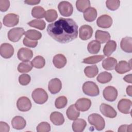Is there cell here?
Segmentation results:
<instances>
[{"instance_id":"cell-1","label":"cell","mask_w":132,"mask_h":132,"mask_svg":"<svg viewBox=\"0 0 132 132\" xmlns=\"http://www.w3.org/2000/svg\"><path fill=\"white\" fill-rule=\"evenodd\" d=\"M47 32L56 41L67 43L77 37L78 26L72 19L60 18L47 26Z\"/></svg>"},{"instance_id":"cell-2","label":"cell","mask_w":132,"mask_h":132,"mask_svg":"<svg viewBox=\"0 0 132 132\" xmlns=\"http://www.w3.org/2000/svg\"><path fill=\"white\" fill-rule=\"evenodd\" d=\"M89 123L94 126L97 130H103L105 126V122L103 118L97 113H92L88 118Z\"/></svg>"},{"instance_id":"cell-3","label":"cell","mask_w":132,"mask_h":132,"mask_svg":"<svg viewBox=\"0 0 132 132\" xmlns=\"http://www.w3.org/2000/svg\"><path fill=\"white\" fill-rule=\"evenodd\" d=\"M82 89L85 94L90 96H96L100 94V90L97 85L91 81L85 82L82 85Z\"/></svg>"},{"instance_id":"cell-4","label":"cell","mask_w":132,"mask_h":132,"mask_svg":"<svg viewBox=\"0 0 132 132\" xmlns=\"http://www.w3.org/2000/svg\"><path fill=\"white\" fill-rule=\"evenodd\" d=\"M31 97L34 102L38 104L45 103L48 99V95L46 92L42 88L35 89L31 94Z\"/></svg>"},{"instance_id":"cell-5","label":"cell","mask_w":132,"mask_h":132,"mask_svg":"<svg viewBox=\"0 0 132 132\" xmlns=\"http://www.w3.org/2000/svg\"><path fill=\"white\" fill-rule=\"evenodd\" d=\"M58 8L61 15L63 16H69L73 11L72 5L68 1H62L59 3Z\"/></svg>"},{"instance_id":"cell-6","label":"cell","mask_w":132,"mask_h":132,"mask_svg":"<svg viewBox=\"0 0 132 132\" xmlns=\"http://www.w3.org/2000/svg\"><path fill=\"white\" fill-rule=\"evenodd\" d=\"M25 31L23 28L16 27L11 29L8 32V38L13 42H18L21 37L25 35Z\"/></svg>"},{"instance_id":"cell-7","label":"cell","mask_w":132,"mask_h":132,"mask_svg":"<svg viewBox=\"0 0 132 132\" xmlns=\"http://www.w3.org/2000/svg\"><path fill=\"white\" fill-rule=\"evenodd\" d=\"M103 95L106 100L109 102H113L118 96V91L114 87L109 86L104 89Z\"/></svg>"},{"instance_id":"cell-8","label":"cell","mask_w":132,"mask_h":132,"mask_svg":"<svg viewBox=\"0 0 132 132\" xmlns=\"http://www.w3.org/2000/svg\"><path fill=\"white\" fill-rule=\"evenodd\" d=\"M16 106L20 111L25 112L31 109V103L28 97L26 96H22L18 100Z\"/></svg>"},{"instance_id":"cell-9","label":"cell","mask_w":132,"mask_h":132,"mask_svg":"<svg viewBox=\"0 0 132 132\" xmlns=\"http://www.w3.org/2000/svg\"><path fill=\"white\" fill-rule=\"evenodd\" d=\"M14 54V48L12 45L8 43L1 44L0 47V54L5 59L10 58Z\"/></svg>"},{"instance_id":"cell-10","label":"cell","mask_w":132,"mask_h":132,"mask_svg":"<svg viewBox=\"0 0 132 132\" xmlns=\"http://www.w3.org/2000/svg\"><path fill=\"white\" fill-rule=\"evenodd\" d=\"M3 24L7 27H13L17 25L19 22V16L14 13H9L3 18Z\"/></svg>"},{"instance_id":"cell-11","label":"cell","mask_w":132,"mask_h":132,"mask_svg":"<svg viewBox=\"0 0 132 132\" xmlns=\"http://www.w3.org/2000/svg\"><path fill=\"white\" fill-rule=\"evenodd\" d=\"M131 101L126 98L121 99L118 103V109L122 113L128 114L131 113Z\"/></svg>"},{"instance_id":"cell-12","label":"cell","mask_w":132,"mask_h":132,"mask_svg":"<svg viewBox=\"0 0 132 132\" xmlns=\"http://www.w3.org/2000/svg\"><path fill=\"white\" fill-rule=\"evenodd\" d=\"M17 56L18 59L23 62L29 61L33 56V52L29 48L22 47L18 51Z\"/></svg>"},{"instance_id":"cell-13","label":"cell","mask_w":132,"mask_h":132,"mask_svg":"<svg viewBox=\"0 0 132 132\" xmlns=\"http://www.w3.org/2000/svg\"><path fill=\"white\" fill-rule=\"evenodd\" d=\"M93 29L88 25L81 26L79 29V37L82 40H87L92 36Z\"/></svg>"},{"instance_id":"cell-14","label":"cell","mask_w":132,"mask_h":132,"mask_svg":"<svg viewBox=\"0 0 132 132\" xmlns=\"http://www.w3.org/2000/svg\"><path fill=\"white\" fill-rule=\"evenodd\" d=\"M101 112L106 117L114 118L117 116V112L111 106L104 103L102 104L100 106Z\"/></svg>"},{"instance_id":"cell-15","label":"cell","mask_w":132,"mask_h":132,"mask_svg":"<svg viewBox=\"0 0 132 132\" xmlns=\"http://www.w3.org/2000/svg\"><path fill=\"white\" fill-rule=\"evenodd\" d=\"M96 24L97 26L101 28H108L112 25V19L109 15L103 14L97 19Z\"/></svg>"},{"instance_id":"cell-16","label":"cell","mask_w":132,"mask_h":132,"mask_svg":"<svg viewBox=\"0 0 132 132\" xmlns=\"http://www.w3.org/2000/svg\"><path fill=\"white\" fill-rule=\"evenodd\" d=\"M62 88V83L60 80L57 78L51 79L48 85V89L52 94L58 93Z\"/></svg>"},{"instance_id":"cell-17","label":"cell","mask_w":132,"mask_h":132,"mask_svg":"<svg viewBox=\"0 0 132 132\" xmlns=\"http://www.w3.org/2000/svg\"><path fill=\"white\" fill-rule=\"evenodd\" d=\"M75 105L79 111L84 112L88 110L90 108L91 102L88 98H81L76 102Z\"/></svg>"},{"instance_id":"cell-18","label":"cell","mask_w":132,"mask_h":132,"mask_svg":"<svg viewBox=\"0 0 132 132\" xmlns=\"http://www.w3.org/2000/svg\"><path fill=\"white\" fill-rule=\"evenodd\" d=\"M131 70V63L124 60L120 61L117 64L115 67L116 71L119 74H124L130 71Z\"/></svg>"},{"instance_id":"cell-19","label":"cell","mask_w":132,"mask_h":132,"mask_svg":"<svg viewBox=\"0 0 132 132\" xmlns=\"http://www.w3.org/2000/svg\"><path fill=\"white\" fill-rule=\"evenodd\" d=\"M11 125L13 128L20 130L23 129L26 125L25 120L21 116H15L11 120Z\"/></svg>"},{"instance_id":"cell-20","label":"cell","mask_w":132,"mask_h":132,"mask_svg":"<svg viewBox=\"0 0 132 132\" xmlns=\"http://www.w3.org/2000/svg\"><path fill=\"white\" fill-rule=\"evenodd\" d=\"M120 46L121 49L126 53L132 52V38L130 37H126L122 38Z\"/></svg>"},{"instance_id":"cell-21","label":"cell","mask_w":132,"mask_h":132,"mask_svg":"<svg viewBox=\"0 0 132 132\" xmlns=\"http://www.w3.org/2000/svg\"><path fill=\"white\" fill-rule=\"evenodd\" d=\"M67 58L62 54H57L55 55L53 59V63L54 66L58 68L61 69L63 68L67 63Z\"/></svg>"},{"instance_id":"cell-22","label":"cell","mask_w":132,"mask_h":132,"mask_svg":"<svg viewBox=\"0 0 132 132\" xmlns=\"http://www.w3.org/2000/svg\"><path fill=\"white\" fill-rule=\"evenodd\" d=\"M95 37L96 41L99 42L100 43L107 42L110 39V35L108 32L101 30H97L96 31Z\"/></svg>"},{"instance_id":"cell-23","label":"cell","mask_w":132,"mask_h":132,"mask_svg":"<svg viewBox=\"0 0 132 132\" xmlns=\"http://www.w3.org/2000/svg\"><path fill=\"white\" fill-rule=\"evenodd\" d=\"M97 16V11L94 7H90L84 12V18L86 21L93 22Z\"/></svg>"},{"instance_id":"cell-24","label":"cell","mask_w":132,"mask_h":132,"mask_svg":"<svg viewBox=\"0 0 132 132\" xmlns=\"http://www.w3.org/2000/svg\"><path fill=\"white\" fill-rule=\"evenodd\" d=\"M50 120L55 125H61L63 124L64 122V118L63 114L57 111L53 112L51 114Z\"/></svg>"},{"instance_id":"cell-25","label":"cell","mask_w":132,"mask_h":132,"mask_svg":"<svg viewBox=\"0 0 132 132\" xmlns=\"http://www.w3.org/2000/svg\"><path fill=\"white\" fill-rule=\"evenodd\" d=\"M87 125L86 121L82 119H76L72 123V129L75 132L82 131Z\"/></svg>"},{"instance_id":"cell-26","label":"cell","mask_w":132,"mask_h":132,"mask_svg":"<svg viewBox=\"0 0 132 132\" xmlns=\"http://www.w3.org/2000/svg\"><path fill=\"white\" fill-rule=\"evenodd\" d=\"M117 64V60L113 57H108L102 62V67L106 70L111 71L113 70Z\"/></svg>"},{"instance_id":"cell-27","label":"cell","mask_w":132,"mask_h":132,"mask_svg":"<svg viewBox=\"0 0 132 132\" xmlns=\"http://www.w3.org/2000/svg\"><path fill=\"white\" fill-rule=\"evenodd\" d=\"M117 48V43L114 40L108 41L103 48V53L106 56H109Z\"/></svg>"},{"instance_id":"cell-28","label":"cell","mask_w":132,"mask_h":132,"mask_svg":"<svg viewBox=\"0 0 132 132\" xmlns=\"http://www.w3.org/2000/svg\"><path fill=\"white\" fill-rule=\"evenodd\" d=\"M66 114L69 119L71 120H75L79 117L80 112L76 108L75 105L73 104L69 107L67 110Z\"/></svg>"},{"instance_id":"cell-29","label":"cell","mask_w":132,"mask_h":132,"mask_svg":"<svg viewBox=\"0 0 132 132\" xmlns=\"http://www.w3.org/2000/svg\"><path fill=\"white\" fill-rule=\"evenodd\" d=\"M101 43L96 40H92L90 42L87 46L88 52L92 54H97L100 51Z\"/></svg>"},{"instance_id":"cell-30","label":"cell","mask_w":132,"mask_h":132,"mask_svg":"<svg viewBox=\"0 0 132 132\" xmlns=\"http://www.w3.org/2000/svg\"><path fill=\"white\" fill-rule=\"evenodd\" d=\"M25 35L29 39L34 41L38 40L42 37L41 33L35 29H30L26 31L25 32Z\"/></svg>"},{"instance_id":"cell-31","label":"cell","mask_w":132,"mask_h":132,"mask_svg":"<svg viewBox=\"0 0 132 132\" xmlns=\"http://www.w3.org/2000/svg\"><path fill=\"white\" fill-rule=\"evenodd\" d=\"M98 72V68L96 65L88 66L85 68L84 73L85 75L89 78H92L97 75Z\"/></svg>"},{"instance_id":"cell-32","label":"cell","mask_w":132,"mask_h":132,"mask_svg":"<svg viewBox=\"0 0 132 132\" xmlns=\"http://www.w3.org/2000/svg\"><path fill=\"white\" fill-rule=\"evenodd\" d=\"M46 11L41 6L34 7L31 10V15L37 19H41L45 16Z\"/></svg>"},{"instance_id":"cell-33","label":"cell","mask_w":132,"mask_h":132,"mask_svg":"<svg viewBox=\"0 0 132 132\" xmlns=\"http://www.w3.org/2000/svg\"><path fill=\"white\" fill-rule=\"evenodd\" d=\"M32 64L30 61L22 62L20 63L18 67V70L19 72L24 73L30 71L32 68Z\"/></svg>"},{"instance_id":"cell-34","label":"cell","mask_w":132,"mask_h":132,"mask_svg":"<svg viewBox=\"0 0 132 132\" xmlns=\"http://www.w3.org/2000/svg\"><path fill=\"white\" fill-rule=\"evenodd\" d=\"M90 6V2L89 0H78L76 2V7L80 12H84Z\"/></svg>"},{"instance_id":"cell-35","label":"cell","mask_w":132,"mask_h":132,"mask_svg":"<svg viewBox=\"0 0 132 132\" xmlns=\"http://www.w3.org/2000/svg\"><path fill=\"white\" fill-rule=\"evenodd\" d=\"M112 75L110 73L103 72L98 75L96 79L101 84H106L109 82L112 79Z\"/></svg>"},{"instance_id":"cell-36","label":"cell","mask_w":132,"mask_h":132,"mask_svg":"<svg viewBox=\"0 0 132 132\" xmlns=\"http://www.w3.org/2000/svg\"><path fill=\"white\" fill-rule=\"evenodd\" d=\"M31 63L34 67L37 69H41L44 67L45 60L42 56H37L33 59L31 61Z\"/></svg>"},{"instance_id":"cell-37","label":"cell","mask_w":132,"mask_h":132,"mask_svg":"<svg viewBox=\"0 0 132 132\" xmlns=\"http://www.w3.org/2000/svg\"><path fill=\"white\" fill-rule=\"evenodd\" d=\"M27 24L32 27L36 28L40 30H43L45 28V22L43 20H33L29 22Z\"/></svg>"},{"instance_id":"cell-38","label":"cell","mask_w":132,"mask_h":132,"mask_svg":"<svg viewBox=\"0 0 132 132\" xmlns=\"http://www.w3.org/2000/svg\"><path fill=\"white\" fill-rule=\"evenodd\" d=\"M104 57L103 55L92 56L85 58L82 62L86 64H94L102 61Z\"/></svg>"},{"instance_id":"cell-39","label":"cell","mask_w":132,"mask_h":132,"mask_svg":"<svg viewBox=\"0 0 132 132\" xmlns=\"http://www.w3.org/2000/svg\"><path fill=\"white\" fill-rule=\"evenodd\" d=\"M58 17L57 11L54 9H49L47 10L45 14V19L48 22H52L55 21Z\"/></svg>"},{"instance_id":"cell-40","label":"cell","mask_w":132,"mask_h":132,"mask_svg":"<svg viewBox=\"0 0 132 132\" xmlns=\"http://www.w3.org/2000/svg\"><path fill=\"white\" fill-rule=\"evenodd\" d=\"M68 100L65 96H61L58 97L55 101V106L58 109H61L65 107L67 104Z\"/></svg>"},{"instance_id":"cell-41","label":"cell","mask_w":132,"mask_h":132,"mask_svg":"<svg viewBox=\"0 0 132 132\" xmlns=\"http://www.w3.org/2000/svg\"><path fill=\"white\" fill-rule=\"evenodd\" d=\"M120 5V1L119 0H107L106 2L107 8L112 11L118 9Z\"/></svg>"},{"instance_id":"cell-42","label":"cell","mask_w":132,"mask_h":132,"mask_svg":"<svg viewBox=\"0 0 132 132\" xmlns=\"http://www.w3.org/2000/svg\"><path fill=\"white\" fill-rule=\"evenodd\" d=\"M51 130V126L46 122H42L38 124L37 127L38 132H48Z\"/></svg>"},{"instance_id":"cell-43","label":"cell","mask_w":132,"mask_h":132,"mask_svg":"<svg viewBox=\"0 0 132 132\" xmlns=\"http://www.w3.org/2000/svg\"><path fill=\"white\" fill-rule=\"evenodd\" d=\"M31 77L30 75L26 74H21L19 77V83L22 86L27 85L30 81Z\"/></svg>"},{"instance_id":"cell-44","label":"cell","mask_w":132,"mask_h":132,"mask_svg":"<svg viewBox=\"0 0 132 132\" xmlns=\"http://www.w3.org/2000/svg\"><path fill=\"white\" fill-rule=\"evenodd\" d=\"M23 42V44L24 45H25L27 47H32V48L36 47L38 44V41L31 40L30 39H29L28 38H27L26 37L24 38Z\"/></svg>"},{"instance_id":"cell-45","label":"cell","mask_w":132,"mask_h":132,"mask_svg":"<svg viewBox=\"0 0 132 132\" xmlns=\"http://www.w3.org/2000/svg\"><path fill=\"white\" fill-rule=\"evenodd\" d=\"M10 2L8 0H0V10L2 12L6 11L9 8Z\"/></svg>"},{"instance_id":"cell-46","label":"cell","mask_w":132,"mask_h":132,"mask_svg":"<svg viewBox=\"0 0 132 132\" xmlns=\"http://www.w3.org/2000/svg\"><path fill=\"white\" fill-rule=\"evenodd\" d=\"M9 126L7 123L0 122V132H8L9 131Z\"/></svg>"},{"instance_id":"cell-47","label":"cell","mask_w":132,"mask_h":132,"mask_svg":"<svg viewBox=\"0 0 132 132\" xmlns=\"http://www.w3.org/2000/svg\"><path fill=\"white\" fill-rule=\"evenodd\" d=\"M131 128H132L131 124H130L129 125H122L120 126L119 127L118 131L119 132L131 131Z\"/></svg>"},{"instance_id":"cell-48","label":"cell","mask_w":132,"mask_h":132,"mask_svg":"<svg viewBox=\"0 0 132 132\" xmlns=\"http://www.w3.org/2000/svg\"><path fill=\"white\" fill-rule=\"evenodd\" d=\"M40 2V1H36V0H26L24 1V3L30 5H35L39 4Z\"/></svg>"},{"instance_id":"cell-49","label":"cell","mask_w":132,"mask_h":132,"mask_svg":"<svg viewBox=\"0 0 132 132\" xmlns=\"http://www.w3.org/2000/svg\"><path fill=\"white\" fill-rule=\"evenodd\" d=\"M124 80L128 83H131V74H129L124 76L123 78Z\"/></svg>"},{"instance_id":"cell-50","label":"cell","mask_w":132,"mask_h":132,"mask_svg":"<svg viewBox=\"0 0 132 132\" xmlns=\"http://www.w3.org/2000/svg\"><path fill=\"white\" fill-rule=\"evenodd\" d=\"M131 91H132V86H128L126 88V93L129 96H131V94H132Z\"/></svg>"}]
</instances>
